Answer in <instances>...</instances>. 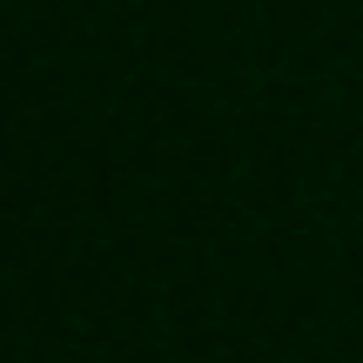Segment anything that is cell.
Returning a JSON list of instances; mask_svg holds the SVG:
<instances>
[]
</instances>
